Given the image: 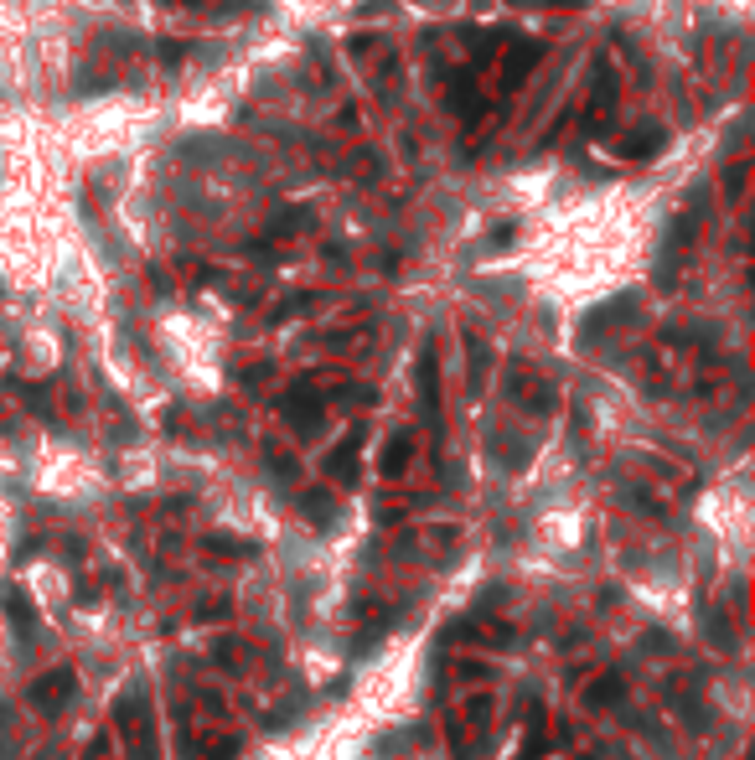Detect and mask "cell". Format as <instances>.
I'll return each mask as SVG.
<instances>
[{
	"instance_id": "obj_9",
	"label": "cell",
	"mask_w": 755,
	"mask_h": 760,
	"mask_svg": "<svg viewBox=\"0 0 755 760\" xmlns=\"http://www.w3.org/2000/svg\"><path fill=\"white\" fill-rule=\"evenodd\" d=\"M306 518H311L316 528L331 523V492H306Z\"/></svg>"
},
{
	"instance_id": "obj_4",
	"label": "cell",
	"mask_w": 755,
	"mask_h": 760,
	"mask_svg": "<svg viewBox=\"0 0 755 760\" xmlns=\"http://www.w3.org/2000/svg\"><path fill=\"white\" fill-rule=\"evenodd\" d=\"M357 445H362V430H352L337 450L326 455V471H331V476H342V481H352V476H357Z\"/></svg>"
},
{
	"instance_id": "obj_8",
	"label": "cell",
	"mask_w": 755,
	"mask_h": 760,
	"mask_svg": "<svg viewBox=\"0 0 755 760\" xmlns=\"http://www.w3.org/2000/svg\"><path fill=\"white\" fill-rule=\"evenodd\" d=\"M662 145V130H647L642 140H626V150L621 156H631V161H652V150Z\"/></svg>"
},
{
	"instance_id": "obj_2",
	"label": "cell",
	"mask_w": 755,
	"mask_h": 760,
	"mask_svg": "<svg viewBox=\"0 0 755 760\" xmlns=\"http://www.w3.org/2000/svg\"><path fill=\"white\" fill-rule=\"evenodd\" d=\"M285 419L295 424V430H316V424H321V393L316 388L285 393Z\"/></svg>"
},
{
	"instance_id": "obj_7",
	"label": "cell",
	"mask_w": 755,
	"mask_h": 760,
	"mask_svg": "<svg viewBox=\"0 0 755 760\" xmlns=\"http://www.w3.org/2000/svg\"><path fill=\"white\" fill-rule=\"evenodd\" d=\"M409 450H414V440H409V435H394V440H388V455H383V471H388V476H394V471H404Z\"/></svg>"
},
{
	"instance_id": "obj_6",
	"label": "cell",
	"mask_w": 755,
	"mask_h": 760,
	"mask_svg": "<svg viewBox=\"0 0 755 760\" xmlns=\"http://www.w3.org/2000/svg\"><path fill=\"white\" fill-rule=\"evenodd\" d=\"M6 616H11L21 631H32L37 616H32V600H26V590H11V595H6Z\"/></svg>"
},
{
	"instance_id": "obj_11",
	"label": "cell",
	"mask_w": 755,
	"mask_h": 760,
	"mask_svg": "<svg viewBox=\"0 0 755 760\" xmlns=\"http://www.w3.org/2000/svg\"><path fill=\"white\" fill-rule=\"evenodd\" d=\"M213 549H223V554H244L249 543H238V538H213Z\"/></svg>"
},
{
	"instance_id": "obj_3",
	"label": "cell",
	"mask_w": 755,
	"mask_h": 760,
	"mask_svg": "<svg viewBox=\"0 0 755 760\" xmlns=\"http://www.w3.org/2000/svg\"><path fill=\"white\" fill-rule=\"evenodd\" d=\"M621 698H626V678L621 673H600L590 688H585V704L590 709H606V704H621Z\"/></svg>"
},
{
	"instance_id": "obj_10",
	"label": "cell",
	"mask_w": 755,
	"mask_h": 760,
	"mask_svg": "<svg viewBox=\"0 0 755 760\" xmlns=\"http://www.w3.org/2000/svg\"><path fill=\"white\" fill-rule=\"evenodd\" d=\"M538 750H543V729H533V735H528V745H523V760H538Z\"/></svg>"
},
{
	"instance_id": "obj_1",
	"label": "cell",
	"mask_w": 755,
	"mask_h": 760,
	"mask_svg": "<svg viewBox=\"0 0 755 760\" xmlns=\"http://www.w3.org/2000/svg\"><path fill=\"white\" fill-rule=\"evenodd\" d=\"M73 693H78V673H73V667H52V673H42L32 683V704L42 714H52V709H63Z\"/></svg>"
},
{
	"instance_id": "obj_5",
	"label": "cell",
	"mask_w": 755,
	"mask_h": 760,
	"mask_svg": "<svg viewBox=\"0 0 755 760\" xmlns=\"http://www.w3.org/2000/svg\"><path fill=\"white\" fill-rule=\"evenodd\" d=\"M611 109H616V73H600V83H595V104H590V130H606V119H611Z\"/></svg>"
}]
</instances>
